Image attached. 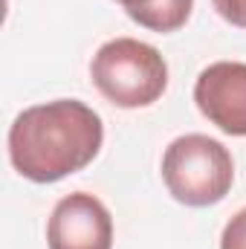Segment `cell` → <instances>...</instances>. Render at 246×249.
Listing matches in <instances>:
<instances>
[{"label":"cell","mask_w":246,"mask_h":249,"mask_svg":"<svg viewBox=\"0 0 246 249\" xmlns=\"http://www.w3.org/2000/svg\"><path fill=\"white\" fill-rule=\"evenodd\" d=\"M102 142V116L78 99L26 107L15 116L6 139L12 168L32 183H58L87 168L99 157Z\"/></svg>","instance_id":"obj_1"},{"label":"cell","mask_w":246,"mask_h":249,"mask_svg":"<svg viewBox=\"0 0 246 249\" xmlns=\"http://www.w3.org/2000/svg\"><path fill=\"white\" fill-rule=\"evenodd\" d=\"M96 90L116 107H151L168 87V64L162 53L136 38H113L102 44L90 61Z\"/></svg>","instance_id":"obj_2"},{"label":"cell","mask_w":246,"mask_h":249,"mask_svg":"<svg viewBox=\"0 0 246 249\" xmlns=\"http://www.w3.org/2000/svg\"><path fill=\"white\" fill-rule=\"evenodd\" d=\"M162 183L183 206H214L235 183V160L223 142L206 133H185L162 154Z\"/></svg>","instance_id":"obj_3"},{"label":"cell","mask_w":246,"mask_h":249,"mask_svg":"<svg viewBox=\"0 0 246 249\" xmlns=\"http://www.w3.org/2000/svg\"><path fill=\"white\" fill-rule=\"evenodd\" d=\"M50 249H113V217L107 206L87 191L61 197L47 223Z\"/></svg>","instance_id":"obj_4"},{"label":"cell","mask_w":246,"mask_h":249,"mask_svg":"<svg viewBox=\"0 0 246 249\" xmlns=\"http://www.w3.org/2000/svg\"><path fill=\"white\" fill-rule=\"evenodd\" d=\"M197 110L229 136H246V64L214 61L194 81Z\"/></svg>","instance_id":"obj_5"},{"label":"cell","mask_w":246,"mask_h":249,"mask_svg":"<svg viewBox=\"0 0 246 249\" xmlns=\"http://www.w3.org/2000/svg\"><path fill=\"white\" fill-rule=\"evenodd\" d=\"M119 6L127 12V18L136 20L139 26L165 35V32L183 29L188 23L194 0H122Z\"/></svg>","instance_id":"obj_6"},{"label":"cell","mask_w":246,"mask_h":249,"mask_svg":"<svg viewBox=\"0 0 246 249\" xmlns=\"http://www.w3.org/2000/svg\"><path fill=\"white\" fill-rule=\"evenodd\" d=\"M220 249H246V206L232 214V220L223 226Z\"/></svg>","instance_id":"obj_7"},{"label":"cell","mask_w":246,"mask_h":249,"mask_svg":"<svg viewBox=\"0 0 246 249\" xmlns=\"http://www.w3.org/2000/svg\"><path fill=\"white\" fill-rule=\"evenodd\" d=\"M211 3L226 23L246 29V0H211Z\"/></svg>","instance_id":"obj_8"},{"label":"cell","mask_w":246,"mask_h":249,"mask_svg":"<svg viewBox=\"0 0 246 249\" xmlns=\"http://www.w3.org/2000/svg\"><path fill=\"white\" fill-rule=\"evenodd\" d=\"M116 3H122V0H116Z\"/></svg>","instance_id":"obj_9"}]
</instances>
